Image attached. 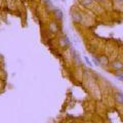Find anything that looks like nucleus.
I'll return each mask as SVG.
<instances>
[{
  "instance_id": "1",
  "label": "nucleus",
  "mask_w": 123,
  "mask_h": 123,
  "mask_svg": "<svg viewBox=\"0 0 123 123\" xmlns=\"http://www.w3.org/2000/svg\"><path fill=\"white\" fill-rule=\"evenodd\" d=\"M111 66H112L113 69H115V71L116 70H123V63L119 60L113 61L112 63H111Z\"/></svg>"
},
{
  "instance_id": "2",
  "label": "nucleus",
  "mask_w": 123,
  "mask_h": 123,
  "mask_svg": "<svg viewBox=\"0 0 123 123\" xmlns=\"http://www.w3.org/2000/svg\"><path fill=\"white\" fill-rule=\"evenodd\" d=\"M114 99L119 105H123V93L122 92H116L114 94Z\"/></svg>"
},
{
  "instance_id": "3",
  "label": "nucleus",
  "mask_w": 123,
  "mask_h": 123,
  "mask_svg": "<svg viewBox=\"0 0 123 123\" xmlns=\"http://www.w3.org/2000/svg\"><path fill=\"white\" fill-rule=\"evenodd\" d=\"M98 61H99V63L103 64L104 66H107L108 64H109V57H107L106 55H103V56H99L98 57Z\"/></svg>"
},
{
  "instance_id": "4",
  "label": "nucleus",
  "mask_w": 123,
  "mask_h": 123,
  "mask_svg": "<svg viewBox=\"0 0 123 123\" xmlns=\"http://www.w3.org/2000/svg\"><path fill=\"white\" fill-rule=\"evenodd\" d=\"M114 74L119 80H123V70H116Z\"/></svg>"
},
{
  "instance_id": "5",
  "label": "nucleus",
  "mask_w": 123,
  "mask_h": 123,
  "mask_svg": "<svg viewBox=\"0 0 123 123\" xmlns=\"http://www.w3.org/2000/svg\"><path fill=\"white\" fill-rule=\"evenodd\" d=\"M92 2V0H83L82 3L84 5H88V4H90V3Z\"/></svg>"
}]
</instances>
